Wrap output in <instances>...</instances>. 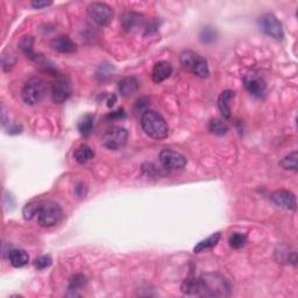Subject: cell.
<instances>
[{
	"instance_id": "cell-30",
	"label": "cell",
	"mask_w": 298,
	"mask_h": 298,
	"mask_svg": "<svg viewBox=\"0 0 298 298\" xmlns=\"http://www.w3.org/2000/svg\"><path fill=\"white\" fill-rule=\"evenodd\" d=\"M16 56L4 55L2 56V69L5 70V72H8V70H10L13 68L14 64H16Z\"/></svg>"
},
{
	"instance_id": "cell-23",
	"label": "cell",
	"mask_w": 298,
	"mask_h": 298,
	"mask_svg": "<svg viewBox=\"0 0 298 298\" xmlns=\"http://www.w3.org/2000/svg\"><path fill=\"white\" fill-rule=\"evenodd\" d=\"M298 154L297 152H292V154L286 155L284 158L280 162V166L286 170H292V172H297L298 168Z\"/></svg>"
},
{
	"instance_id": "cell-10",
	"label": "cell",
	"mask_w": 298,
	"mask_h": 298,
	"mask_svg": "<svg viewBox=\"0 0 298 298\" xmlns=\"http://www.w3.org/2000/svg\"><path fill=\"white\" fill-rule=\"evenodd\" d=\"M160 162L166 169L180 170L186 166V156L172 149H163L160 152Z\"/></svg>"
},
{
	"instance_id": "cell-21",
	"label": "cell",
	"mask_w": 298,
	"mask_h": 298,
	"mask_svg": "<svg viewBox=\"0 0 298 298\" xmlns=\"http://www.w3.org/2000/svg\"><path fill=\"white\" fill-rule=\"evenodd\" d=\"M208 130L211 133L216 134V136H224L230 130V126L227 125L226 122H224L222 119H212L210 124H208Z\"/></svg>"
},
{
	"instance_id": "cell-27",
	"label": "cell",
	"mask_w": 298,
	"mask_h": 298,
	"mask_svg": "<svg viewBox=\"0 0 298 298\" xmlns=\"http://www.w3.org/2000/svg\"><path fill=\"white\" fill-rule=\"evenodd\" d=\"M38 203H40V202H30V203L24 205L22 210V216L24 220H32V219L38 214Z\"/></svg>"
},
{
	"instance_id": "cell-19",
	"label": "cell",
	"mask_w": 298,
	"mask_h": 298,
	"mask_svg": "<svg viewBox=\"0 0 298 298\" xmlns=\"http://www.w3.org/2000/svg\"><path fill=\"white\" fill-rule=\"evenodd\" d=\"M220 238H222V234L219 232L212 234V236L206 238L205 240L200 241L197 246H194V253H202V252H204V250H212V248L217 246L219 241H220Z\"/></svg>"
},
{
	"instance_id": "cell-28",
	"label": "cell",
	"mask_w": 298,
	"mask_h": 298,
	"mask_svg": "<svg viewBox=\"0 0 298 298\" xmlns=\"http://www.w3.org/2000/svg\"><path fill=\"white\" fill-rule=\"evenodd\" d=\"M200 38L203 44H212L217 38V32L212 27H204L203 30L200 32Z\"/></svg>"
},
{
	"instance_id": "cell-2",
	"label": "cell",
	"mask_w": 298,
	"mask_h": 298,
	"mask_svg": "<svg viewBox=\"0 0 298 298\" xmlns=\"http://www.w3.org/2000/svg\"><path fill=\"white\" fill-rule=\"evenodd\" d=\"M141 126L144 132L154 140H163L168 136V124L158 112L146 111L141 116Z\"/></svg>"
},
{
	"instance_id": "cell-32",
	"label": "cell",
	"mask_w": 298,
	"mask_h": 298,
	"mask_svg": "<svg viewBox=\"0 0 298 298\" xmlns=\"http://www.w3.org/2000/svg\"><path fill=\"white\" fill-rule=\"evenodd\" d=\"M52 2H32V7H34V8L36 10H41V8H44V7H48L52 5Z\"/></svg>"
},
{
	"instance_id": "cell-11",
	"label": "cell",
	"mask_w": 298,
	"mask_h": 298,
	"mask_svg": "<svg viewBox=\"0 0 298 298\" xmlns=\"http://www.w3.org/2000/svg\"><path fill=\"white\" fill-rule=\"evenodd\" d=\"M244 83L246 90L252 96H254V97L262 98L264 96L267 84H266V82L262 77L258 76L255 74H250L244 78Z\"/></svg>"
},
{
	"instance_id": "cell-13",
	"label": "cell",
	"mask_w": 298,
	"mask_h": 298,
	"mask_svg": "<svg viewBox=\"0 0 298 298\" xmlns=\"http://www.w3.org/2000/svg\"><path fill=\"white\" fill-rule=\"evenodd\" d=\"M50 48L60 54H74L77 50L76 44L66 35H60V36L52 38Z\"/></svg>"
},
{
	"instance_id": "cell-26",
	"label": "cell",
	"mask_w": 298,
	"mask_h": 298,
	"mask_svg": "<svg viewBox=\"0 0 298 298\" xmlns=\"http://www.w3.org/2000/svg\"><path fill=\"white\" fill-rule=\"evenodd\" d=\"M247 242V236L242 233H234L230 236L228 244L230 246L234 248V250H240L242 248Z\"/></svg>"
},
{
	"instance_id": "cell-6",
	"label": "cell",
	"mask_w": 298,
	"mask_h": 298,
	"mask_svg": "<svg viewBox=\"0 0 298 298\" xmlns=\"http://www.w3.org/2000/svg\"><path fill=\"white\" fill-rule=\"evenodd\" d=\"M128 132L122 127H112L102 136V144L110 150H120L126 146Z\"/></svg>"
},
{
	"instance_id": "cell-20",
	"label": "cell",
	"mask_w": 298,
	"mask_h": 298,
	"mask_svg": "<svg viewBox=\"0 0 298 298\" xmlns=\"http://www.w3.org/2000/svg\"><path fill=\"white\" fill-rule=\"evenodd\" d=\"M94 116L92 114H85L83 118L80 120L78 122L77 128L80 130L82 136H88L92 133V130H94Z\"/></svg>"
},
{
	"instance_id": "cell-18",
	"label": "cell",
	"mask_w": 298,
	"mask_h": 298,
	"mask_svg": "<svg viewBox=\"0 0 298 298\" xmlns=\"http://www.w3.org/2000/svg\"><path fill=\"white\" fill-rule=\"evenodd\" d=\"M74 158L78 163L84 164V163H88L94 158V149L90 146H88V144H80V147L74 149Z\"/></svg>"
},
{
	"instance_id": "cell-14",
	"label": "cell",
	"mask_w": 298,
	"mask_h": 298,
	"mask_svg": "<svg viewBox=\"0 0 298 298\" xmlns=\"http://www.w3.org/2000/svg\"><path fill=\"white\" fill-rule=\"evenodd\" d=\"M172 66L170 64L169 62H166V61L158 62L154 66V68H152V82L158 84L162 83V82L168 80V78L172 76Z\"/></svg>"
},
{
	"instance_id": "cell-1",
	"label": "cell",
	"mask_w": 298,
	"mask_h": 298,
	"mask_svg": "<svg viewBox=\"0 0 298 298\" xmlns=\"http://www.w3.org/2000/svg\"><path fill=\"white\" fill-rule=\"evenodd\" d=\"M230 292L228 282L219 274H205L198 278L197 296L225 297Z\"/></svg>"
},
{
	"instance_id": "cell-24",
	"label": "cell",
	"mask_w": 298,
	"mask_h": 298,
	"mask_svg": "<svg viewBox=\"0 0 298 298\" xmlns=\"http://www.w3.org/2000/svg\"><path fill=\"white\" fill-rule=\"evenodd\" d=\"M86 286V278L82 274H77L70 278L69 282V292L76 294L77 290L83 289Z\"/></svg>"
},
{
	"instance_id": "cell-31",
	"label": "cell",
	"mask_w": 298,
	"mask_h": 298,
	"mask_svg": "<svg viewBox=\"0 0 298 298\" xmlns=\"http://www.w3.org/2000/svg\"><path fill=\"white\" fill-rule=\"evenodd\" d=\"M125 116H126V113H125V111H124V108H119L118 111L112 112L111 114H108V116H106V119H108V122H113V120L122 119V118H125Z\"/></svg>"
},
{
	"instance_id": "cell-4",
	"label": "cell",
	"mask_w": 298,
	"mask_h": 298,
	"mask_svg": "<svg viewBox=\"0 0 298 298\" xmlns=\"http://www.w3.org/2000/svg\"><path fill=\"white\" fill-rule=\"evenodd\" d=\"M38 224L42 227H52L62 220L63 211L58 203L52 200H44L38 203Z\"/></svg>"
},
{
	"instance_id": "cell-15",
	"label": "cell",
	"mask_w": 298,
	"mask_h": 298,
	"mask_svg": "<svg viewBox=\"0 0 298 298\" xmlns=\"http://www.w3.org/2000/svg\"><path fill=\"white\" fill-rule=\"evenodd\" d=\"M234 96H236V94H234V91L232 90L224 91L222 92V94L219 96L218 108L225 118H230V102H232L234 99Z\"/></svg>"
},
{
	"instance_id": "cell-17",
	"label": "cell",
	"mask_w": 298,
	"mask_h": 298,
	"mask_svg": "<svg viewBox=\"0 0 298 298\" xmlns=\"http://www.w3.org/2000/svg\"><path fill=\"white\" fill-rule=\"evenodd\" d=\"M139 88V82L134 77H126L119 83V91L122 97H130L136 94Z\"/></svg>"
},
{
	"instance_id": "cell-29",
	"label": "cell",
	"mask_w": 298,
	"mask_h": 298,
	"mask_svg": "<svg viewBox=\"0 0 298 298\" xmlns=\"http://www.w3.org/2000/svg\"><path fill=\"white\" fill-rule=\"evenodd\" d=\"M52 262V260L49 255H44V256L38 258L36 260H35L34 266L38 270H44V269L50 267Z\"/></svg>"
},
{
	"instance_id": "cell-9",
	"label": "cell",
	"mask_w": 298,
	"mask_h": 298,
	"mask_svg": "<svg viewBox=\"0 0 298 298\" xmlns=\"http://www.w3.org/2000/svg\"><path fill=\"white\" fill-rule=\"evenodd\" d=\"M72 88L68 78L58 77L52 84V98L56 104H62L72 96Z\"/></svg>"
},
{
	"instance_id": "cell-8",
	"label": "cell",
	"mask_w": 298,
	"mask_h": 298,
	"mask_svg": "<svg viewBox=\"0 0 298 298\" xmlns=\"http://www.w3.org/2000/svg\"><path fill=\"white\" fill-rule=\"evenodd\" d=\"M258 26H260V30L266 35L275 38V40H282L284 38L282 24L280 22L274 14L267 13L264 16H262L260 20H258Z\"/></svg>"
},
{
	"instance_id": "cell-7",
	"label": "cell",
	"mask_w": 298,
	"mask_h": 298,
	"mask_svg": "<svg viewBox=\"0 0 298 298\" xmlns=\"http://www.w3.org/2000/svg\"><path fill=\"white\" fill-rule=\"evenodd\" d=\"M88 14L90 19L98 24V26H108L113 19L112 7L104 2H92L88 7Z\"/></svg>"
},
{
	"instance_id": "cell-5",
	"label": "cell",
	"mask_w": 298,
	"mask_h": 298,
	"mask_svg": "<svg viewBox=\"0 0 298 298\" xmlns=\"http://www.w3.org/2000/svg\"><path fill=\"white\" fill-rule=\"evenodd\" d=\"M46 94V84L44 82L38 77L30 78L24 83L22 90H21V97L24 104L27 105H36L38 102L42 100Z\"/></svg>"
},
{
	"instance_id": "cell-33",
	"label": "cell",
	"mask_w": 298,
	"mask_h": 298,
	"mask_svg": "<svg viewBox=\"0 0 298 298\" xmlns=\"http://www.w3.org/2000/svg\"><path fill=\"white\" fill-rule=\"evenodd\" d=\"M2 125L5 126L6 125V110H5V106H2Z\"/></svg>"
},
{
	"instance_id": "cell-25",
	"label": "cell",
	"mask_w": 298,
	"mask_h": 298,
	"mask_svg": "<svg viewBox=\"0 0 298 298\" xmlns=\"http://www.w3.org/2000/svg\"><path fill=\"white\" fill-rule=\"evenodd\" d=\"M140 22V16H138L136 13H127L122 19L124 27H125V30H132L133 28H136Z\"/></svg>"
},
{
	"instance_id": "cell-22",
	"label": "cell",
	"mask_w": 298,
	"mask_h": 298,
	"mask_svg": "<svg viewBox=\"0 0 298 298\" xmlns=\"http://www.w3.org/2000/svg\"><path fill=\"white\" fill-rule=\"evenodd\" d=\"M20 49L24 52V55H26L27 58L33 60V61L38 62V60L41 58H38V55L36 56V54L33 52V38L32 36H26L22 38V41L20 42Z\"/></svg>"
},
{
	"instance_id": "cell-12",
	"label": "cell",
	"mask_w": 298,
	"mask_h": 298,
	"mask_svg": "<svg viewBox=\"0 0 298 298\" xmlns=\"http://www.w3.org/2000/svg\"><path fill=\"white\" fill-rule=\"evenodd\" d=\"M272 200L283 210H296V197L288 190H278L272 194Z\"/></svg>"
},
{
	"instance_id": "cell-3",
	"label": "cell",
	"mask_w": 298,
	"mask_h": 298,
	"mask_svg": "<svg viewBox=\"0 0 298 298\" xmlns=\"http://www.w3.org/2000/svg\"><path fill=\"white\" fill-rule=\"evenodd\" d=\"M180 63L184 69L200 78H208L210 74L208 61L192 50H184L180 55Z\"/></svg>"
},
{
	"instance_id": "cell-16",
	"label": "cell",
	"mask_w": 298,
	"mask_h": 298,
	"mask_svg": "<svg viewBox=\"0 0 298 298\" xmlns=\"http://www.w3.org/2000/svg\"><path fill=\"white\" fill-rule=\"evenodd\" d=\"M8 260L14 268H22L30 261V255L24 250H12L8 253Z\"/></svg>"
}]
</instances>
